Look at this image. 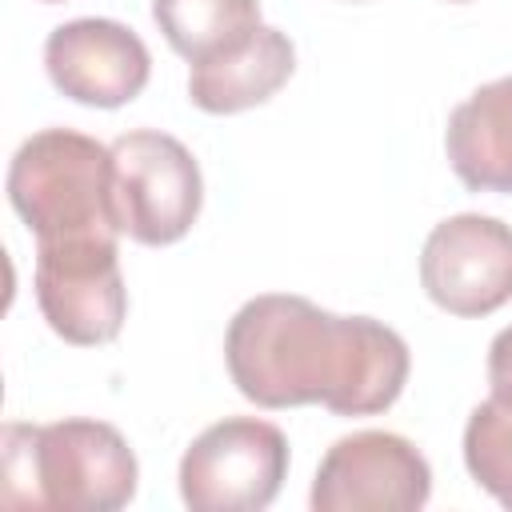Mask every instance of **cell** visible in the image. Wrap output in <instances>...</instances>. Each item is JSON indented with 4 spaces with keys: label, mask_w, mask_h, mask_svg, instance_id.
<instances>
[{
    "label": "cell",
    "mask_w": 512,
    "mask_h": 512,
    "mask_svg": "<svg viewBox=\"0 0 512 512\" xmlns=\"http://www.w3.org/2000/svg\"><path fill=\"white\" fill-rule=\"evenodd\" d=\"M228 376L260 408L324 404L336 416H376L408 384V344L372 316H336L304 296H252L224 336Z\"/></svg>",
    "instance_id": "obj_1"
},
{
    "label": "cell",
    "mask_w": 512,
    "mask_h": 512,
    "mask_svg": "<svg viewBox=\"0 0 512 512\" xmlns=\"http://www.w3.org/2000/svg\"><path fill=\"white\" fill-rule=\"evenodd\" d=\"M112 196L120 232L144 248L188 236L204 204L196 156L168 132L140 128L112 140Z\"/></svg>",
    "instance_id": "obj_4"
},
{
    "label": "cell",
    "mask_w": 512,
    "mask_h": 512,
    "mask_svg": "<svg viewBox=\"0 0 512 512\" xmlns=\"http://www.w3.org/2000/svg\"><path fill=\"white\" fill-rule=\"evenodd\" d=\"M432 496V468L420 448L396 432L340 436L312 480L316 512H416Z\"/></svg>",
    "instance_id": "obj_7"
},
{
    "label": "cell",
    "mask_w": 512,
    "mask_h": 512,
    "mask_svg": "<svg viewBox=\"0 0 512 512\" xmlns=\"http://www.w3.org/2000/svg\"><path fill=\"white\" fill-rule=\"evenodd\" d=\"M488 384L492 396L512 400V324L496 332V340L488 344Z\"/></svg>",
    "instance_id": "obj_14"
},
{
    "label": "cell",
    "mask_w": 512,
    "mask_h": 512,
    "mask_svg": "<svg viewBox=\"0 0 512 512\" xmlns=\"http://www.w3.org/2000/svg\"><path fill=\"white\" fill-rule=\"evenodd\" d=\"M44 68L56 92H64L68 100L88 108H120L144 92L152 56L128 24L84 16L48 32Z\"/></svg>",
    "instance_id": "obj_9"
},
{
    "label": "cell",
    "mask_w": 512,
    "mask_h": 512,
    "mask_svg": "<svg viewBox=\"0 0 512 512\" xmlns=\"http://www.w3.org/2000/svg\"><path fill=\"white\" fill-rule=\"evenodd\" d=\"M128 440L88 416L4 428V504L56 512H116L136 496Z\"/></svg>",
    "instance_id": "obj_2"
},
{
    "label": "cell",
    "mask_w": 512,
    "mask_h": 512,
    "mask_svg": "<svg viewBox=\"0 0 512 512\" xmlns=\"http://www.w3.org/2000/svg\"><path fill=\"white\" fill-rule=\"evenodd\" d=\"M292 68H296L292 40L272 24H260V32L248 44H240L236 52L212 64H196L188 72V100L200 112L232 116L272 100L288 84Z\"/></svg>",
    "instance_id": "obj_11"
},
{
    "label": "cell",
    "mask_w": 512,
    "mask_h": 512,
    "mask_svg": "<svg viewBox=\"0 0 512 512\" xmlns=\"http://www.w3.org/2000/svg\"><path fill=\"white\" fill-rule=\"evenodd\" d=\"M44 4H56V0H44Z\"/></svg>",
    "instance_id": "obj_16"
},
{
    "label": "cell",
    "mask_w": 512,
    "mask_h": 512,
    "mask_svg": "<svg viewBox=\"0 0 512 512\" xmlns=\"http://www.w3.org/2000/svg\"><path fill=\"white\" fill-rule=\"evenodd\" d=\"M452 172L472 192H512V76L480 84L444 128Z\"/></svg>",
    "instance_id": "obj_10"
},
{
    "label": "cell",
    "mask_w": 512,
    "mask_h": 512,
    "mask_svg": "<svg viewBox=\"0 0 512 512\" xmlns=\"http://www.w3.org/2000/svg\"><path fill=\"white\" fill-rule=\"evenodd\" d=\"M468 476L504 508H512V400L488 396L464 424Z\"/></svg>",
    "instance_id": "obj_13"
},
{
    "label": "cell",
    "mask_w": 512,
    "mask_h": 512,
    "mask_svg": "<svg viewBox=\"0 0 512 512\" xmlns=\"http://www.w3.org/2000/svg\"><path fill=\"white\" fill-rule=\"evenodd\" d=\"M168 48L192 68L212 64L260 32V0H152Z\"/></svg>",
    "instance_id": "obj_12"
},
{
    "label": "cell",
    "mask_w": 512,
    "mask_h": 512,
    "mask_svg": "<svg viewBox=\"0 0 512 512\" xmlns=\"http://www.w3.org/2000/svg\"><path fill=\"white\" fill-rule=\"evenodd\" d=\"M452 4H468V0H452Z\"/></svg>",
    "instance_id": "obj_15"
},
{
    "label": "cell",
    "mask_w": 512,
    "mask_h": 512,
    "mask_svg": "<svg viewBox=\"0 0 512 512\" xmlns=\"http://www.w3.org/2000/svg\"><path fill=\"white\" fill-rule=\"evenodd\" d=\"M32 288L48 328L76 348L108 344L124 328L128 288L120 276L116 240L36 244Z\"/></svg>",
    "instance_id": "obj_6"
},
{
    "label": "cell",
    "mask_w": 512,
    "mask_h": 512,
    "mask_svg": "<svg viewBox=\"0 0 512 512\" xmlns=\"http://www.w3.org/2000/svg\"><path fill=\"white\" fill-rule=\"evenodd\" d=\"M8 200L36 244L120 240L112 196V144L76 128L28 136L8 164Z\"/></svg>",
    "instance_id": "obj_3"
},
{
    "label": "cell",
    "mask_w": 512,
    "mask_h": 512,
    "mask_svg": "<svg viewBox=\"0 0 512 512\" xmlns=\"http://www.w3.org/2000/svg\"><path fill=\"white\" fill-rule=\"evenodd\" d=\"M420 284L448 316H492L512 300V228L480 212L440 220L420 252Z\"/></svg>",
    "instance_id": "obj_8"
},
{
    "label": "cell",
    "mask_w": 512,
    "mask_h": 512,
    "mask_svg": "<svg viewBox=\"0 0 512 512\" xmlns=\"http://www.w3.org/2000/svg\"><path fill=\"white\" fill-rule=\"evenodd\" d=\"M288 476V440L256 416L204 428L180 456V500L192 512H260Z\"/></svg>",
    "instance_id": "obj_5"
}]
</instances>
